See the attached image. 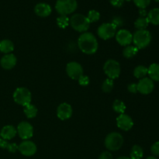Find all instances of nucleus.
<instances>
[{"label":"nucleus","instance_id":"5701e85b","mask_svg":"<svg viewBox=\"0 0 159 159\" xmlns=\"http://www.w3.org/2000/svg\"><path fill=\"white\" fill-rule=\"evenodd\" d=\"M144 155V152L141 146L134 145L130 151V159H141Z\"/></svg>","mask_w":159,"mask_h":159},{"label":"nucleus","instance_id":"a211bd4d","mask_svg":"<svg viewBox=\"0 0 159 159\" xmlns=\"http://www.w3.org/2000/svg\"><path fill=\"white\" fill-rule=\"evenodd\" d=\"M16 129L13 126L7 125L5 126L4 127H2V129L1 130V132H0V137L2 138V139L8 141V140H11L12 139V138H15V136L16 135Z\"/></svg>","mask_w":159,"mask_h":159},{"label":"nucleus","instance_id":"423d86ee","mask_svg":"<svg viewBox=\"0 0 159 159\" xmlns=\"http://www.w3.org/2000/svg\"><path fill=\"white\" fill-rule=\"evenodd\" d=\"M31 98L32 96L30 91L24 87L17 88L13 93V99L16 103L23 107L30 103Z\"/></svg>","mask_w":159,"mask_h":159},{"label":"nucleus","instance_id":"1a4fd4ad","mask_svg":"<svg viewBox=\"0 0 159 159\" xmlns=\"http://www.w3.org/2000/svg\"><path fill=\"white\" fill-rule=\"evenodd\" d=\"M66 71L68 75L74 80H78L83 75L82 65L75 61H71L67 65Z\"/></svg>","mask_w":159,"mask_h":159},{"label":"nucleus","instance_id":"a19ab883","mask_svg":"<svg viewBox=\"0 0 159 159\" xmlns=\"http://www.w3.org/2000/svg\"><path fill=\"white\" fill-rule=\"evenodd\" d=\"M146 159H158L156 158V157H155V156H150V157H148V158H147Z\"/></svg>","mask_w":159,"mask_h":159},{"label":"nucleus","instance_id":"f257e3e1","mask_svg":"<svg viewBox=\"0 0 159 159\" xmlns=\"http://www.w3.org/2000/svg\"><path fill=\"white\" fill-rule=\"evenodd\" d=\"M78 45L81 51L86 54H93L97 51V39L92 33L85 32L79 37L78 40Z\"/></svg>","mask_w":159,"mask_h":159},{"label":"nucleus","instance_id":"7ed1b4c3","mask_svg":"<svg viewBox=\"0 0 159 159\" xmlns=\"http://www.w3.org/2000/svg\"><path fill=\"white\" fill-rule=\"evenodd\" d=\"M152 41V34L147 30H137L133 34V42L138 49H144L150 44Z\"/></svg>","mask_w":159,"mask_h":159},{"label":"nucleus","instance_id":"f704fd0d","mask_svg":"<svg viewBox=\"0 0 159 159\" xmlns=\"http://www.w3.org/2000/svg\"><path fill=\"white\" fill-rule=\"evenodd\" d=\"M151 152L155 156H159V141L155 142L151 148Z\"/></svg>","mask_w":159,"mask_h":159},{"label":"nucleus","instance_id":"39448f33","mask_svg":"<svg viewBox=\"0 0 159 159\" xmlns=\"http://www.w3.org/2000/svg\"><path fill=\"white\" fill-rule=\"evenodd\" d=\"M78 3L76 0H57L55 9L59 14L67 16L76 10Z\"/></svg>","mask_w":159,"mask_h":159},{"label":"nucleus","instance_id":"c85d7f7f","mask_svg":"<svg viewBox=\"0 0 159 159\" xmlns=\"http://www.w3.org/2000/svg\"><path fill=\"white\" fill-rule=\"evenodd\" d=\"M113 86H114V82H113V79H107L103 82L102 85V90L106 93H110L113 90Z\"/></svg>","mask_w":159,"mask_h":159},{"label":"nucleus","instance_id":"c9c22d12","mask_svg":"<svg viewBox=\"0 0 159 159\" xmlns=\"http://www.w3.org/2000/svg\"><path fill=\"white\" fill-rule=\"evenodd\" d=\"M127 89L130 93H138V85L136 83H131L128 85Z\"/></svg>","mask_w":159,"mask_h":159},{"label":"nucleus","instance_id":"2eb2a0df","mask_svg":"<svg viewBox=\"0 0 159 159\" xmlns=\"http://www.w3.org/2000/svg\"><path fill=\"white\" fill-rule=\"evenodd\" d=\"M116 124L120 129L127 131L133 127L134 121L130 116L123 113L116 118Z\"/></svg>","mask_w":159,"mask_h":159},{"label":"nucleus","instance_id":"c756f323","mask_svg":"<svg viewBox=\"0 0 159 159\" xmlns=\"http://www.w3.org/2000/svg\"><path fill=\"white\" fill-rule=\"evenodd\" d=\"M57 24L61 29H65L69 25V18L67 16L61 15L57 18Z\"/></svg>","mask_w":159,"mask_h":159},{"label":"nucleus","instance_id":"4be33fe9","mask_svg":"<svg viewBox=\"0 0 159 159\" xmlns=\"http://www.w3.org/2000/svg\"><path fill=\"white\" fill-rule=\"evenodd\" d=\"M0 148L3 149H7L9 152L15 153L18 150V146L15 143H9L7 141L0 138Z\"/></svg>","mask_w":159,"mask_h":159},{"label":"nucleus","instance_id":"6ab92c4d","mask_svg":"<svg viewBox=\"0 0 159 159\" xmlns=\"http://www.w3.org/2000/svg\"><path fill=\"white\" fill-rule=\"evenodd\" d=\"M148 75L153 82H159V64H152L148 68Z\"/></svg>","mask_w":159,"mask_h":159},{"label":"nucleus","instance_id":"ea45409f","mask_svg":"<svg viewBox=\"0 0 159 159\" xmlns=\"http://www.w3.org/2000/svg\"><path fill=\"white\" fill-rule=\"evenodd\" d=\"M117 159H130V158H128V157L124 156V157H120V158H118Z\"/></svg>","mask_w":159,"mask_h":159},{"label":"nucleus","instance_id":"9b49d317","mask_svg":"<svg viewBox=\"0 0 159 159\" xmlns=\"http://www.w3.org/2000/svg\"><path fill=\"white\" fill-rule=\"evenodd\" d=\"M138 91L143 95H148L153 92L155 88L154 82L150 78H143L138 84Z\"/></svg>","mask_w":159,"mask_h":159},{"label":"nucleus","instance_id":"a878e982","mask_svg":"<svg viewBox=\"0 0 159 159\" xmlns=\"http://www.w3.org/2000/svg\"><path fill=\"white\" fill-rule=\"evenodd\" d=\"M23 111H24V113L26 116V117L30 118V119L35 117L37 114V108L31 103L25 106Z\"/></svg>","mask_w":159,"mask_h":159},{"label":"nucleus","instance_id":"0eeeda50","mask_svg":"<svg viewBox=\"0 0 159 159\" xmlns=\"http://www.w3.org/2000/svg\"><path fill=\"white\" fill-rule=\"evenodd\" d=\"M103 70L107 77L113 80V79H117L120 75V65L116 61L110 59V60L106 61V63L104 64Z\"/></svg>","mask_w":159,"mask_h":159},{"label":"nucleus","instance_id":"72a5a7b5","mask_svg":"<svg viewBox=\"0 0 159 159\" xmlns=\"http://www.w3.org/2000/svg\"><path fill=\"white\" fill-rule=\"evenodd\" d=\"M111 23L115 26V27L117 28V27H120V26H121L122 25H124V20H122L121 17L116 16L113 19V21H112Z\"/></svg>","mask_w":159,"mask_h":159},{"label":"nucleus","instance_id":"aec40b11","mask_svg":"<svg viewBox=\"0 0 159 159\" xmlns=\"http://www.w3.org/2000/svg\"><path fill=\"white\" fill-rule=\"evenodd\" d=\"M14 50V44L11 40H3L0 41V51L4 54H9Z\"/></svg>","mask_w":159,"mask_h":159},{"label":"nucleus","instance_id":"b1692460","mask_svg":"<svg viewBox=\"0 0 159 159\" xmlns=\"http://www.w3.org/2000/svg\"><path fill=\"white\" fill-rule=\"evenodd\" d=\"M138 51H139V49L135 46H130V45H128L123 51V55L126 58H132V57H134L138 54Z\"/></svg>","mask_w":159,"mask_h":159},{"label":"nucleus","instance_id":"473e14b6","mask_svg":"<svg viewBox=\"0 0 159 159\" xmlns=\"http://www.w3.org/2000/svg\"><path fill=\"white\" fill-rule=\"evenodd\" d=\"M78 81H79V83L81 85H82V86H86V85H88L90 82L89 78L86 75H82L78 79Z\"/></svg>","mask_w":159,"mask_h":159},{"label":"nucleus","instance_id":"20e7f679","mask_svg":"<svg viewBox=\"0 0 159 159\" xmlns=\"http://www.w3.org/2000/svg\"><path fill=\"white\" fill-rule=\"evenodd\" d=\"M105 146L108 150L117 151L124 144V138L120 133L112 132L109 134L105 138Z\"/></svg>","mask_w":159,"mask_h":159},{"label":"nucleus","instance_id":"e433bc0d","mask_svg":"<svg viewBox=\"0 0 159 159\" xmlns=\"http://www.w3.org/2000/svg\"><path fill=\"white\" fill-rule=\"evenodd\" d=\"M99 159H113V155L109 152H104L99 155Z\"/></svg>","mask_w":159,"mask_h":159},{"label":"nucleus","instance_id":"f03ea898","mask_svg":"<svg viewBox=\"0 0 159 159\" xmlns=\"http://www.w3.org/2000/svg\"><path fill=\"white\" fill-rule=\"evenodd\" d=\"M69 24L75 30L85 33L89 30L90 23L87 17L82 14H75L69 19Z\"/></svg>","mask_w":159,"mask_h":159},{"label":"nucleus","instance_id":"6e6552de","mask_svg":"<svg viewBox=\"0 0 159 159\" xmlns=\"http://www.w3.org/2000/svg\"><path fill=\"white\" fill-rule=\"evenodd\" d=\"M97 34L102 40H109L115 37L116 34V28L111 23H102L98 28Z\"/></svg>","mask_w":159,"mask_h":159},{"label":"nucleus","instance_id":"2f4dec72","mask_svg":"<svg viewBox=\"0 0 159 159\" xmlns=\"http://www.w3.org/2000/svg\"><path fill=\"white\" fill-rule=\"evenodd\" d=\"M134 2L135 5L140 9H145L149 6L151 0H134Z\"/></svg>","mask_w":159,"mask_h":159},{"label":"nucleus","instance_id":"79ce46f5","mask_svg":"<svg viewBox=\"0 0 159 159\" xmlns=\"http://www.w3.org/2000/svg\"><path fill=\"white\" fill-rule=\"evenodd\" d=\"M155 1H156V2H159V0H155Z\"/></svg>","mask_w":159,"mask_h":159},{"label":"nucleus","instance_id":"ddd939ff","mask_svg":"<svg viewBox=\"0 0 159 159\" xmlns=\"http://www.w3.org/2000/svg\"><path fill=\"white\" fill-rule=\"evenodd\" d=\"M18 150L25 156H32L37 152V146L33 141H24L18 146Z\"/></svg>","mask_w":159,"mask_h":159},{"label":"nucleus","instance_id":"4c0bfd02","mask_svg":"<svg viewBox=\"0 0 159 159\" xmlns=\"http://www.w3.org/2000/svg\"><path fill=\"white\" fill-rule=\"evenodd\" d=\"M124 0H110V2L113 6L116 7H120L124 4Z\"/></svg>","mask_w":159,"mask_h":159},{"label":"nucleus","instance_id":"58836bf2","mask_svg":"<svg viewBox=\"0 0 159 159\" xmlns=\"http://www.w3.org/2000/svg\"><path fill=\"white\" fill-rule=\"evenodd\" d=\"M139 13L141 15V17H146L147 16V12H146L145 9H140Z\"/></svg>","mask_w":159,"mask_h":159},{"label":"nucleus","instance_id":"412c9836","mask_svg":"<svg viewBox=\"0 0 159 159\" xmlns=\"http://www.w3.org/2000/svg\"><path fill=\"white\" fill-rule=\"evenodd\" d=\"M149 23L153 25H159V8L152 9L148 14Z\"/></svg>","mask_w":159,"mask_h":159},{"label":"nucleus","instance_id":"bb28decb","mask_svg":"<svg viewBox=\"0 0 159 159\" xmlns=\"http://www.w3.org/2000/svg\"><path fill=\"white\" fill-rule=\"evenodd\" d=\"M148 75V68L144 66V65H139L137 66L134 70V75L137 79H143L145 78V76Z\"/></svg>","mask_w":159,"mask_h":159},{"label":"nucleus","instance_id":"9d476101","mask_svg":"<svg viewBox=\"0 0 159 159\" xmlns=\"http://www.w3.org/2000/svg\"><path fill=\"white\" fill-rule=\"evenodd\" d=\"M16 130L20 138L25 141L29 140L34 135V128H33L32 125L25 121L19 124Z\"/></svg>","mask_w":159,"mask_h":159},{"label":"nucleus","instance_id":"7c9ffc66","mask_svg":"<svg viewBox=\"0 0 159 159\" xmlns=\"http://www.w3.org/2000/svg\"><path fill=\"white\" fill-rule=\"evenodd\" d=\"M86 17L90 23H95V22L98 21L99 20V18H100V14L96 10H90Z\"/></svg>","mask_w":159,"mask_h":159},{"label":"nucleus","instance_id":"f3484780","mask_svg":"<svg viewBox=\"0 0 159 159\" xmlns=\"http://www.w3.org/2000/svg\"><path fill=\"white\" fill-rule=\"evenodd\" d=\"M36 14L39 16L41 17H47L51 13V7L50 5L47 4L44 2H40L36 5L34 8Z\"/></svg>","mask_w":159,"mask_h":159},{"label":"nucleus","instance_id":"cd10ccee","mask_svg":"<svg viewBox=\"0 0 159 159\" xmlns=\"http://www.w3.org/2000/svg\"><path fill=\"white\" fill-rule=\"evenodd\" d=\"M113 109L116 113L123 114V113H124L126 110L125 103L123 101L120 100V99H116L113 103Z\"/></svg>","mask_w":159,"mask_h":159},{"label":"nucleus","instance_id":"4468645a","mask_svg":"<svg viewBox=\"0 0 159 159\" xmlns=\"http://www.w3.org/2000/svg\"><path fill=\"white\" fill-rule=\"evenodd\" d=\"M73 110L71 105L67 102L60 104L57 109V116L61 120H66L70 119L72 116Z\"/></svg>","mask_w":159,"mask_h":159},{"label":"nucleus","instance_id":"393cba45","mask_svg":"<svg viewBox=\"0 0 159 159\" xmlns=\"http://www.w3.org/2000/svg\"><path fill=\"white\" fill-rule=\"evenodd\" d=\"M149 24V21L148 17H139L137 19L136 21L134 22L135 28L138 29V30H146Z\"/></svg>","mask_w":159,"mask_h":159},{"label":"nucleus","instance_id":"dca6fc26","mask_svg":"<svg viewBox=\"0 0 159 159\" xmlns=\"http://www.w3.org/2000/svg\"><path fill=\"white\" fill-rule=\"evenodd\" d=\"M17 62V59L16 56L12 54H8L3 56L1 59V66L4 69L10 70L16 66Z\"/></svg>","mask_w":159,"mask_h":159},{"label":"nucleus","instance_id":"37998d69","mask_svg":"<svg viewBox=\"0 0 159 159\" xmlns=\"http://www.w3.org/2000/svg\"><path fill=\"white\" fill-rule=\"evenodd\" d=\"M127 1H128V0H127Z\"/></svg>","mask_w":159,"mask_h":159},{"label":"nucleus","instance_id":"f8f14e48","mask_svg":"<svg viewBox=\"0 0 159 159\" xmlns=\"http://www.w3.org/2000/svg\"><path fill=\"white\" fill-rule=\"evenodd\" d=\"M115 36L117 43L121 46H128L133 41V34L127 30H120Z\"/></svg>","mask_w":159,"mask_h":159}]
</instances>
